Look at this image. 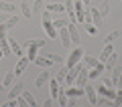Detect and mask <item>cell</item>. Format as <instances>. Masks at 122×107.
<instances>
[{
    "instance_id": "obj_1",
    "label": "cell",
    "mask_w": 122,
    "mask_h": 107,
    "mask_svg": "<svg viewBox=\"0 0 122 107\" xmlns=\"http://www.w3.org/2000/svg\"><path fill=\"white\" fill-rule=\"evenodd\" d=\"M45 45H47V40L45 39H30L29 43H26V53H29V61H33L37 57V51H39L41 47H45Z\"/></svg>"
},
{
    "instance_id": "obj_2",
    "label": "cell",
    "mask_w": 122,
    "mask_h": 107,
    "mask_svg": "<svg viewBox=\"0 0 122 107\" xmlns=\"http://www.w3.org/2000/svg\"><path fill=\"white\" fill-rule=\"evenodd\" d=\"M81 59H83V49H81V47H77V49H73V51H71V55H69V57H67L65 67H67V69L75 67V65H77Z\"/></svg>"
},
{
    "instance_id": "obj_3",
    "label": "cell",
    "mask_w": 122,
    "mask_h": 107,
    "mask_svg": "<svg viewBox=\"0 0 122 107\" xmlns=\"http://www.w3.org/2000/svg\"><path fill=\"white\" fill-rule=\"evenodd\" d=\"M57 39L61 40V47H63V49H71V47H73V43H71V36H69V30H67V26L59 28V32H57Z\"/></svg>"
},
{
    "instance_id": "obj_4",
    "label": "cell",
    "mask_w": 122,
    "mask_h": 107,
    "mask_svg": "<svg viewBox=\"0 0 122 107\" xmlns=\"http://www.w3.org/2000/svg\"><path fill=\"white\" fill-rule=\"evenodd\" d=\"M87 81H90V77H87V69L86 67H81V69H79V73H77V77H75V85H77V87H81V89H83V87H86L87 85Z\"/></svg>"
},
{
    "instance_id": "obj_5",
    "label": "cell",
    "mask_w": 122,
    "mask_h": 107,
    "mask_svg": "<svg viewBox=\"0 0 122 107\" xmlns=\"http://www.w3.org/2000/svg\"><path fill=\"white\" fill-rule=\"evenodd\" d=\"M83 93H86L87 101H90L92 105H98V91H96V87H92V85H86V87H83Z\"/></svg>"
},
{
    "instance_id": "obj_6",
    "label": "cell",
    "mask_w": 122,
    "mask_h": 107,
    "mask_svg": "<svg viewBox=\"0 0 122 107\" xmlns=\"http://www.w3.org/2000/svg\"><path fill=\"white\" fill-rule=\"evenodd\" d=\"M73 10H75V20L77 22H83V12H86V4L81 0H75L73 2Z\"/></svg>"
},
{
    "instance_id": "obj_7",
    "label": "cell",
    "mask_w": 122,
    "mask_h": 107,
    "mask_svg": "<svg viewBox=\"0 0 122 107\" xmlns=\"http://www.w3.org/2000/svg\"><path fill=\"white\" fill-rule=\"evenodd\" d=\"M22 89H25V85H22V81H16L10 85V91H8V99H16L18 95L22 93Z\"/></svg>"
},
{
    "instance_id": "obj_8",
    "label": "cell",
    "mask_w": 122,
    "mask_h": 107,
    "mask_svg": "<svg viewBox=\"0 0 122 107\" xmlns=\"http://www.w3.org/2000/svg\"><path fill=\"white\" fill-rule=\"evenodd\" d=\"M29 57H20V59L16 61V67H14V75H22L26 71V67H29Z\"/></svg>"
},
{
    "instance_id": "obj_9",
    "label": "cell",
    "mask_w": 122,
    "mask_h": 107,
    "mask_svg": "<svg viewBox=\"0 0 122 107\" xmlns=\"http://www.w3.org/2000/svg\"><path fill=\"white\" fill-rule=\"evenodd\" d=\"M67 30H69V36H71V43H73V45L81 43V39H79V32H77V26H75V22H69V24H67Z\"/></svg>"
},
{
    "instance_id": "obj_10",
    "label": "cell",
    "mask_w": 122,
    "mask_h": 107,
    "mask_svg": "<svg viewBox=\"0 0 122 107\" xmlns=\"http://www.w3.org/2000/svg\"><path fill=\"white\" fill-rule=\"evenodd\" d=\"M45 10H49V12H65V4L63 2H47Z\"/></svg>"
},
{
    "instance_id": "obj_11",
    "label": "cell",
    "mask_w": 122,
    "mask_h": 107,
    "mask_svg": "<svg viewBox=\"0 0 122 107\" xmlns=\"http://www.w3.org/2000/svg\"><path fill=\"white\" fill-rule=\"evenodd\" d=\"M61 91H63L67 97H81V95H83V89H81V87H77V85H75V87H67V89L63 87Z\"/></svg>"
},
{
    "instance_id": "obj_12",
    "label": "cell",
    "mask_w": 122,
    "mask_h": 107,
    "mask_svg": "<svg viewBox=\"0 0 122 107\" xmlns=\"http://www.w3.org/2000/svg\"><path fill=\"white\" fill-rule=\"evenodd\" d=\"M96 91L102 95V97H108V99H114V95H116V89H112V87H106V85H100Z\"/></svg>"
},
{
    "instance_id": "obj_13",
    "label": "cell",
    "mask_w": 122,
    "mask_h": 107,
    "mask_svg": "<svg viewBox=\"0 0 122 107\" xmlns=\"http://www.w3.org/2000/svg\"><path fill=\"white\" fill-rule=\"evenodd\" d=\"M112 53H114V45H112V43H106V47L102 49V53H100V57H98V61H102V63H104V61L108 59Z\"/></svg>"
},
{
    "instance_id": "obj_14",
    "label": "cell",
    "mask_w": 122,
    "mask_h": 107,
    "mask_svg": "<svg viewBox=\"0 0 122 107\" xmlns=\"http://www.w3.org/2000/svg\"><path fill=\"white\" fill-rule=\"evenodd\" d=\"M49 87H51V99H57L61 93V87L57 83V79H49Z\"/></svg>"
},
{
    "instance_id": "obj_15",
    "label": "cell",
    "mask_w": 122,
    "mask_h": 107,
    "mask_svg": "<svg viewBox=\"0 0 122 107\" xmlns=\"http://www.w3.org/2000/svg\"><path fill=\"white\" fill-rule=\"evenodd\" d=\"M65 14L71 22H75V10H73V2L71 0H65Z\"/></svg>"
},
{
    "instance_id": "obj_16",
    "label": "cell",
    "mask_w": 122,
    "mask_h": 107,
    "mask_svg": "<svg viewBox=\"0 0 122 107\" xmlns=\"http://www.w3.org/2000/svg\"><path fill=\"white\" fill-rule=\"evenodd\" d=\"M8 43H10V49H12V55L22 57V47L18 45V40L16 39H8Z\"/></svg>"
},
{
    "instance_id": "obj_17",
    "label": "cell",
    "mask_w": 122,
    "mask_h": 107,
    "mask_svg": "<svg viewBox=\"0 0 122 107\" xmlns=\"http://www.w3.org/2000/svg\"><path fill=\"white\" fill-rule=\"evenodd\" d=\"M90 12H92V22L100 28V26H102V14H100V10H98V8H90Z\"/></svg>"
},
{
    "instance_id": "obj_18",
    "label": "cell",
    "mask_w": 122,
    "mask_h": 107,
    "mask_svg": "<svg viewBox=\"0 0 122 107\" xmlns=\"http://www.w3.org/2000/svg\"><path fill=\"white\" fill-rule=\"evenodd\" d=\"M18 8L22 10V14H25V18H33V8H30V4L26 2V0H22Z\"/></svg>"
},
{
    "instance_id": "obj_19",
    "label": "cell",
    "mask_w": 122,
    "mask_h": 107,
    "mask_svg": "<svg viewBox=\"0 0 122 107\" xmlns=\"http://www.w3.org/2000/svg\"><path fill=\"white\" fill-rule=\"evenodd\" d=\"M14 77H16V75H14V69H12V71H8V73H4V79H2V85L10 89V85L14 83Z\"/></svg>"
},
{
    "instance_id": "obj_20",
    "label": "cell",
    "mask_w": 122,
    "mask_h": 107,
    "mask_svg": "<svg viewBox=\"0 0 122 107\" xmlns=\"http://www.w3.org/2000/svg\"><path fill=\"white\" fill-rule=\"evenodd\" d=\"M0 12L14 14V12H16V6H14V4H10V2H2V0H0Z\"/></svg>"
},
{
    "instance_id": "obj_21",
    "label": "cell",
    "mask_w": 122,
    "mask_h": 107,
    "mask_svg": "<svg viewBox=\"0 0 122 107\" xmlns=\"http://www.w3.org/2000/svg\"><path fill=\"white\" fill-rule=\"evenodd\" d=\"M114 65H118V55H116V51H114L112 55H110L108 59L104 61V69H112Z\"/></svg>"
},
{
    "instance_id": "obj_22",
    "label": "cell",
    "mask_w": 122,
    "mask_h": 107,
    "mask_svg": "<svg viewBox=\"0 0 122 107\" xmlns=\"http://www.w3.org/2000/svg\"><path fill=\"white\" fill-rule=\"evenodd\" d=\"M33 63L39 65V67H51L53 61H51V59H47V57H35V59H33Z\"/></svg>"
},
{
    "instance_id": "obj_23",
    "label": "cell",
    "mask_w": 122,
    "mask_h": 107,
    "mask_svg": "<svg viewBox=\"0 0 122 107\" xmlns=\"http://www.w3.org/2000/svg\"><path fill=\"white\" fill-rule=\"evenodd\" d=\"M0 49H2V53H4V57H8L10 53H12V49H10V43H8V39H0Z\"/></svg>"
},
{
    "instance_id": "obj_24",
    "label": "cell",
    "mask_w": 122,
    "mask_h": 107,
    "mask_svg": "<svg viewBox=\"0 0 122 107\" xmlns=\"http://www.w3.org/2000/svg\"><path fill=\"white\" fill-rule=\"evenodd\" d=\"M45 4H47V0H35L33 6H30V8H33V14H35V12H43V10H45Z\"/></svg>"
},
{
    "instance_id": "obj_25",
    "label": "cell",
    "mask_w": 122,
    "mask_h": 107,
    "mask_svg": "<svg viewBox=\"0 0 122 107\" xmlns=\"http://www.w3.org/2000/svg\"><path fill=\"white\" fill-rule=\"evenodd\" d=\"M45 83H49V73H41V75H37V79H35V87H43Z\"/></svg>"
},
{
    "instance_id": "obj_26",
    "label": "cell",
    "mask_w": 122,
    "mask_h": 107,
    "mask_svg": "<svg viewBox=\"0 0 122 107\" xmlns=\"http://www.w3.org/2000/svg\"><path fill=\"white\" fill-rule=\"evenodd\" d=\"M20 95H22V97H25V101L29 103L30 107H37V99L33 97V93H29V91H25V89H22V93H20Z\"/></svg>"
},
{
    "instance_id": "obj_27",
    "label": "cell",
    "mask_w": 122,
    "mask_h": 107,
    "mask_svg": "<svg viewBox=\"0 0 122 107\" xmlns=\"http://www.w3.org/2000/svg\"><path fill=\"white\" fill-rule=\"evenodd\" d=\"M69 22L71 20L67 16H61V18H57V20H53V26H55V28H63V26H67Z\"/></svg>"
},
{
    "instance_id": "obj_28",
    "label": "cell",
    "mask_w": 122,
    "mask_h": 107,
    "mask_svg": "<svg viewBox=\"0 0 122 107\" xmlns=\"http://www.w3.org/2000/svg\"><path fill=\"white\" fill-rule=\"evenodd\" d=\"M83 61H86L87 67H96V65H100L102 61H98L96 57H90V55H83Z\"/></svg>"
},
{
    "instance_id": "obj_29",
    "label": "cell",
    "mask_w": 122,
    "mask_h": 107,
    "mask_svg": "<svg viewBox=\"0 0 122 107\" xmlns=\"http://www.w3.org/2000/svg\"><path fill=\"white\" fill-rule=\"evenodd\" d=\"M81 26H83L90 34H98V26L94 24V22H81Z\"/></svg>"
},
{
    "instance_id": "obj_30",
    "label": "cell",
    "mask_w": 122,
    "mask_h": 107,
    "mask_svg": "<svg viewBox=\"0 0 122 107\" xmlns=\"http://www.w3.org/2000/svg\"><path fill=\"white\" fill-rule=\"evenodd\" d=\"M100 14H102V18L110 14V2H108V0H104V2L100 4Z\"/></svg>"
},
{
    "instance_id": "obj_31",
    "label": "cell",
    "mask_w": 122,
    "mask_h": 107,
    "mask_svg": "<svg viewBox=\"0 0 122 107\" xmlns=\"http://www.w3.org/2000/svg\"><path fill=\"white\" fill-rule=\"evenodd\" d=\"M65 77H67V67H63L59 73H57V83H59V85H65Z\"/></svg>"
},
{
    "instance_id": "obj_32",
    "label": "cell",
    "mask_w": 122,
    "mask_h": 107,
    "mask_svg": "<svg viewBox=\"0 0 122 107\" xmlns=\"http://www.w3.org/2000/svg\"><path fill=\"white\" fill-rule=\"evenodd\" d=\"M112 103H114V107H120L122 105V89H116V95H114Z\"/></svg>"
},
{
    "instance_id": "obj_33",
    "label": "cell",
    "mask_w": 122,
    "mask_h": 107,
    "mask_svg": "<svg viewBox=\"0 0 122 107\" xmlns=\"http://www.w3.org/2000/svg\"><path fill=\"white\" fill-rule=\"evenodd\" d=\"M57 101H59V105H61V107H65V105H67V101H69V97H67V95L63 93V91H61V93H59V97H57Z\"/></svg>"
},
{
    "instance_id": "obj_34",
    "label": "cell",
    "mask_w": 122,
    "mask_h": 107,
    "mask_svg": "<svg viewBox=\"0 0 122 107\" xmlns=\"http://www.w3.org/2000/svg\"><path fill=\"white\" fill-rule=\"evenodd\" d=\"M118 39V30H112V32H108V36H106V43H112V40Z\"/></svg>"
},
{
    "instance_id": "obj_35",
    "label": "cell",
    "mask_w": 122,
    "mask_h": 107,
    "mask_svg": "<svg viewBox=\"0 0 122 107\" xmlns=\"http://www.w3.org/2000/svg\"><path fill=\"white\" fill-rule=\"evenodd\" d=\"M47 59H51L53 63H61V61H63V59H61L59 55H55V53H51V55H47Z\"/></svg>"
},
{
    "instance_id": "obj_36",
    "label": "cell",
    "mask_w": 122,
    "mask_h": 107,
    "mask_svg": "<svg viewBox=\"0 0 122 107\" xmlns=\"http://www.w3.org/2000/svg\"><path fill=\"white\" fill-rule=\"evenodd\" d=\"M16 105H18V107H26L29 103L25 101V97H22V95H18V97H16Z\"/></svg>"
},
{
    "instance_id": "obj_37",
    "label": "cell",
    "mask_w": 122,
    "mask_h": 107,
    "mask_svg": "<svg viewBox=\"0 0 122 107\" xmlns=\"http://www.w3.org/2000/svg\"><path fill=\"white\" fill-rule=\"evenodd\" d=\"M8 18H10V14H8V12H0V24H2V22H6Z\"/></svg>"
},
{
    "instance_id": "obj_38",
    "label": "cell",
    "mask_w": 122,
    "mask_h": 107,
    "mask_svg": "<svg viewBox=\"0 0 122 107\" xmlns=\"http://www.w3.org/2000/svg\"><path fill=\"white\" fill-rule=\"evenodd\" d=\"M102 83H104L106 87H112V89H116V87H114V83H112V79H110V77H108V79H104Z\"/></svg>"
},
{
    "instance_id": "obj_39",
    "label": "cell",
    "mask_w": 122,
    "mask_h": 107,
    "mask_svg": "<svg viewBox=\"0 0 122 107\" xmlns=\"http://www.w3.org/2000/svg\"><path fill=\"white\" fill-rule=\"evenodd\" d=\"M4 107H16V99H8V101L4 103Z\"/></svg>"
},
{
    "instance_id": "obj_40",
    "label": "cell",
    "mask_w": 122,
    "mask_h": 107,
    "mask_svg": "<svg viewBox=\"0 0 122 107\" xmlns=\"http://www.w3.org/2000/svg\"><path fill=\"white\" fill-rule=\"evenodd\" d=\"M116 89H122V73H120V77H118V81H116Z\"/></svg>"
},
{
    "instance_id": "obj_41",
    "label": "cell",
    "mask_w": 122,
    "mask_h": 107,
    "mask_svg": "<svg viewBox=\"0 0 122 107\" xmlns=\"http://www.w3.org/2000/svg\"><path fill=\"white\" fill-rule=\"evenodd\" d=\"M43 105H45V107H51V105H53V99H45Z\"/></svg>"
},
{
    "instance_id": "obj_42",
    "label": "cell",
    "mask_w": 122,
    "mask_h": 107,
    "mask_svg": "<svg viewBox=\"0 0 122 107\" xmlns=\"http://www.w3.org/2000/svg\"><path fill=\"white\" fill-rule=\"evenodd\" d=\"M2 59H4V53H2V49H0V61H2Z\"/></svg>"
},
{
    "instance_id": "obj_43",
    "label": "cell",
    "mask_w": 122,
    "mask_h": 107,
    "mask_svg": "<svg viewBox=\"0 0 122 107\" xmlns=\"http://www.w3.org/2000/svg\"><path fill=\"white\" fill-rule=\"evenodd\" d=\"M81 2H83V4H86V6H87V4H90V0H81Z\"/></svg>"
},
{
    "instance_id": "obj_44",
    "label": "cell",
    "mask_w": 122,
    "mask_h": 107,
    "mask_svg": "<svg viewBox=\"0 0 122 107\" xmlns=\"http://www.w3.org/2000/svg\"><path fill=\"white\" fill-rule=\"evenodd\" d=\"M2 89H6V87H4V85H2V81H0V91H2Z\"/></svg>"
},
{
    "instance_id": "obj_45",
    "label": "cell",
    "mask_w": 122,
    "mask_h": 107,
    "mask_svg": "<svg viewBox=\"0 0 122 107\" xmlns=\"http://www.w3.org/2000/svg\"><path fill=\"white\" fill-rule=\"evenodd\" d=\"M49 2H59V0H49Z\"/></svg>"
}]
</instances>
